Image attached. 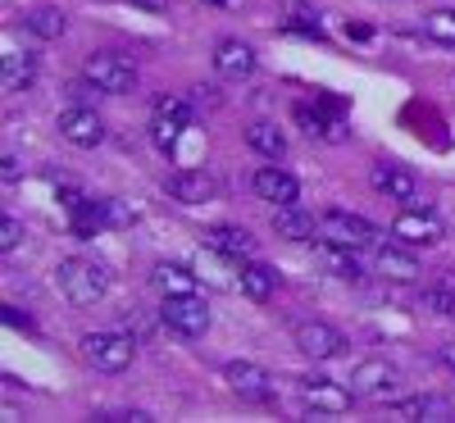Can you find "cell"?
<instances>
[{
	"instance_id": "1",
	"label": "cell",
	"mask_w": 455,
	"mask_h": 423,
	"mask_svg": "<svg viewBox=\"0 0 455 423\" xmlns=\"http://www.w3.org/2000/svg\"><path fill=\"white\" fill-rule=\"evenodd\" d=\"M55 287L73 305H96L105 296V287H109V274H105V264H96V259H64L55 268Z\"/></svg>"
},
{
	"instance_id": "2",
	"label": "cell",
	"mask_w": 455,
	"mask_h": 423,
	"mask_svg": "<svg viewBox=\"0 0 455 423\" xmlns=\"http://www.w3.org/2000/svg\"><path fill=\"white\" fill-rule=\"evenodd\" d=\"M83 73H87V83H92V87L114 92V96H124V92L137 87V64H132L128 55H114V51H96V55H87Z\"/></svg>"
},
{
	"instance_id": "3",
	"label": "cell",
	"mask_w": 455,
	"mask_h": 423,
	"mask_svg": "<svg viewBox=\"0 0 455 423\" xmlns=\"http://www.w3.org/2000/svg\"><path fill=\"white\" fill-rule=\"evenodd\" d=\"M83 355H87L96 369H105V373H119V369L132 364L137 341H132L128 332H92V337H83Z\"/></svg>"
},
{
	"instance_id": "4",
	"label": "cell",
	"mask_w": 455,
	"mask_h": 423,
	"mask_svg": "<svg viewBox=\"0 0 455 423\" xmlns=\"http://www.w3.org/2000/svg\"><path fill=\"white\" fill-rule=\"evenodd\" d=\"M319 233H323V242L351 246V251H360V246H373V242H378V227H373L369 219H360V214H347V210L323 214V219H319Z\"/></svg>"
},
{
	"instance_id": "5",
	"label": "cell",
	"mask_w": 455,
	"mask_h": 423,
	"mask_svg": "<svg viewBox=\"0 0 455 423\" xmlns=\"http://www.w3.org/2000/svg\"><path fill=\"white\" fill-rule=\"evenodd\" d=\"M164 323L178 332V337H201L210 328V305L192 296H164Z\"/></svg>"
},
{
	"instance_id": "6",
	"label": "cell",
	"mask_w": 455,
	"mask_h": 423,
	"mask_svg": "<svg viewBox=\"0 0 455 423\" xmlns=\"http://www.w3.org/2000/svg\"><path fill=\"white\" fill-rule=\"evenodd\" d=\"M296 346H300V351H306L310 360H337L341 351H347V337H341L332 323L310 319V323L296 328Z\"/></svg>"
},
{
	"instance_id": "7",
	"label": "cell",
	"mask_w": 455,
	"mask_h": 423,
	"mask_svg": "<svg viewBox=\"0 0 455 423\" xmlns=\"http://www.w3.org/2000/svg\"><path fill=\"white\" fill-rule=\"evenodd\" d=\"M300 401L319 414H347L355 396L347 387H337V382H328V378H300Z\"/></svg>"
},
{
	"instance_id": "8",
	"label": "cell",
	"mask_w": 455,
	"mask_h": 423,
	"mask_svg": "<svg viewBox=\"0 0 455 423\" xmlns=\"http://www.w3.org/2000/svg\"><path fill=\"white\" fill-rule=\"evenodd\" d=\"M60 132H64V141H73V146H100L105 124H100V114H96V109L73 105V109L60 114Z\"/></svg>"
},
{
	"instance_id": "9",
	"label": "cell",
	"mask_w": 455,
	"mask_h": 423,
	"mask_svg": "<svg viewBox=\"0 0 455 423\" xmlns=\"http://www.w3.org/2000/svg\"><path fill=\"white\" fill-rule=\"evenodd\" d=\"M355 396H369V401H387L396 392V369L383 364V360H364L355 364Z\"/></svg>"
},
{
	"instance_id": "10",
	"label": "cell",
	"mask_w": 455,
	"mask_h": 423,
	"mask_svg": "<svg viewBox=\"0 0 455 423\" xmlns=\"http://www.w3.org/2000/svg\"><path fill=\"white\" fill-rule=\"evenodd\" d=\"M373 187L383 191L387 201H414L419 196V178H414L410 169H401V164H373Z\"/></svg>"
},
{
	"instance_id": "11",
	"label": "cell",
	"mask_w": 455,
	"mask_h": 423,
	"mask_svg": "<svg viewBox=\"0 0 455 423\" xmlns=\"http://www.w3.org/2000/svg\"><path fill=\"white\" fill-rule=\"evenodd\" d=\"M392 233H396L401 242H410V246H433V242H442V223H437L433 214H424V210H405V214L392 223Z\"/></svg>"
},
{
	"instance_id": "12",
	"label": "cell",
	"mask_w": 455,
	"mask_h": 423,
	"mask_svg": "<svg viewBox=\"0 0 455 423\" xmlns=\"http://www.w3.org/2000/svg\"><path fill=\"white\" fill-rule=\"evenodd\" d=\"M255 196L274 201V205H296L300 187H296V178H291L287 169H259V173H255Z\"/></svg>"
},
{
	"instance_id": "13",
	"label": "cell",
	"mask_w": 455,
	"mask_h": 423,
	"mask_svg": "<svg viewBox=\"0 0 455 423\" xmlns=\"http://www.w3.org/2000/svg\"><path fill=\"white\" fill-rule=\"evenodd\" d=\"M169 191H173V201H182V205H205V201H214L219 182H214L210 173H196V169H187V173H173Z\"/></svg>"
},
{
	"instance_id": "14",
	"label": "cell",
	"mask_w": 455,
	"mask_h": 423,
	"mask_svg": "<svg viewBox=\"0 0 455 423\" xmlns=\"http://www.w3.org/2000/svg\"><path fill=\"white\" fill-rule=\"evenodd\" d=\"M223 373H228V382H233V392H237V396H246V401H264V396H269V373H264L259 364L233 360Z\"/></svg>"
},
{
	"instance_id": "15",
	"label": "cell",
	"mask_w": 455,
	"mask_h": 423,
	"mask_svg": "<svg viewBox=\"0 0 455 423\" xmlns=\"http://www.w3.org/2000/svg\"><path fill=\"white\" fill-rule=\"evenodd\" d=\"M214 68L223 73V78H246V73L255 68V51H251L246 42H219Z\"/></svg>"
},
{
	"instance_id": "16",
	"label": "cell",
	"mask_w": 455,
	"mask_h": 423,
	"mask_svg": "<svg viewBox=\"0 0 455 423\" xmlns=\"http://www.w3.org/2000/svg\"><path fill=\"white\" fill-rule=\"evenodd\" d=\"M205 246H210V251H219V255H237V259L255 251L251 233H246V227H233V223H219V227H210V233H205Z\"/></svg>"
},
{
	"instance_id": "17",
	"label": "cell",
	"mask_w": 455,
	"mask_h": 423,
	"mask_svg": "<svg viewBox=\"0 0 455 423\" xmlns=\"http://www.w3.org/2000/svg\"><path fill=\"white\" fill-rule=\"evenodd\" d=\"M319 264L328 268V274H337V278H364V268H360V259H355V251L351 246H337V242H323L319 246Z\"/></svg>"
},
{
	"instance_id": "18",
	"label": "cell",
	"mask_w": 455,
	"mask_h": 423,
	"mask_svg": "<svg viewBox=\"0 0 455 423\" xmlns=\"http://www.w3.org/2000/svg\"><path fill=\"white\" fill-rule=\"evenodd\" d=\"M36 83V55H5V73H0V87L5 92H28Z\"/></svg>"
},
{
	"instance_id": "19",
	"label": "cell",
	"mask_w": 455,
	"mask_h": 423,
	"mask_svg": "<svg viewBox=\"0 0 455 423\" xmlns=\"http://www.w3.org/2000/svg\"><path fill=\"white\" fill-rule=\"evenodd\" d=\"M378 268H383L387 278H396V283L419 278V259H414V255H405L401 246H378Z\"/></svg>"
},
{
	"instance_id": "20",
	"label": "cell",
	"mask_w": 455,
	"mask_h": 423,
	"mask_svg": "<svg viewBox=\"0 0 455 423\" xmlns=\"http://www.w3.org/2000/svg\"><path fill=\"white\" fill-rule=\"evenodd\" d=\"M274 233L287 237V242H306V237L315 233V219H310L306 210H296V205H283V210L274 214Z\"/></svg>"
},
{
	"instance_id": "21",
	"label": "cell",
	"mask_w": 455,
	"mask_h": 423,
	"mask_svg": "<svg viewBox=\"0 0 455 423\" xmlns=\"http://www.w3.org/2000/svg\"><path fill=\"white\" fill-rule=\"evenodd\" d=\"M246 141H251V150H259L264 160H283V150H287V137H283V128H274V124L246 128Z\"/></svg>"
},
{
	"instance_id": "22",
	"label": "cell",
	"mask_w": 455,
	"mask_h": 423,
	"mask_svg": "<svg viewBox=\"0 0 455 423\" xmlns=\"http://www.w3.org/2000/svg\"><path fill=\"white\" fill-rule=\"evenodd\" d=\"M274 287H278V274L269 264H246V274H242V291L251 296V300H269L274 296Z\"/></svg>"
},
{
	"instance_id": "23",
	"label": "cell",
	"mask_w": 455,
	"mask_h": 423,
	"mask_svg": "<svg viewBox=\"0 0 455 423\" xmlns=\"http://www.w3.org/2000/svg\"><path fill=\"white\" fill-rule=\"evenodd\" d=\"M156 287H160L164 296H192V291H196V278L187 274V268H178V264H160V268H156Z\"/></svg>"
},
{
	"instance_id": "24",
	"label": "cell",
	"mask_w": 455,
	"mask_h": 423,
	"mask_svg": "<svg viewBox=\"0 0 455 423\" xmlns=\"http://www.w3.org/2000/svg\"><path fill=\"white\" fill-rule=\"evenodd\" d=\"M401 414H410V419H451L455 410H451V401H442V396H419V401H401L396 405Z\"/></svg>"
},
{
	"instance_id": "25",
	"label": "cell",
	"mask_w": 455,
	"mask_h": 423,
	"mask_svg": "<svg viewBox=\"0 0 455 423\" xmlns=\"http://www.w3.org/2000/svg\"><path fill=\"white\" fill-rule=\"evenodd\" d=\"M28 28H32L36 36H46V42H51V36L64 32V14L51 10V5H42V10H32V14H28Z\"/></svg>"
},
{
	"instance_id": "26",
	"label": "cell",
	"mask_w": 455,
	"mask_h": 423,
	"mask_svg": "<svg viewBox=\"0 0 455 423\" xmlns=\"http://www.w3.org/2000/svg\"><path fill=\"white\" fill-rule=\"evenodd\" d=\"M424 28H428V36H433V42H442V46H455V10H433Z\"/></svg>"
},
{
	"instance_id": "27",
	"label": "cell",
	"mask_w": 455,
	"mask_h": 423,
	"mask_svg": "<svg viewBox=\"0 0 455 423\" xmlns=\"http://www.w3.org/2000/svg\"><path fill=\"white\" fill-rule=\"evenodd\" d=\"M150 137H156L160 150H173L178 137H182V124H173V119H164V114H156V124H150Z\"/></svg>"
},
{
	"instance_id": "28",
	"label": "cell",
	"mask_w": 455,
	"mask_h": 423,
	"mask_svg": "<svg viewBox=\"0 0 455 423\" xmlns=\"http://www.w3.org/2000/svg\"><path fill=\"white\" fill-rule=\"evenodd\" d=\"M160 114H164V119H173V124H182V128L196 119L192 100H182V96H164V100H160Z\"/></svg>"
},
{
	"instance_id": "29",
	"label": "cell",
	"mask_w": 455,
	"mask_h": 423,
	"mask_svg": "<svg viewBox=\"0 0 455 423\" xmlns=\"http://www.w3.org/2000/svg\"><path fill=\"white\" fill-rule=\"evenodd\" d=\"M424 305H433L437 315H455V291H446V287H433V291L424 296Z\"/></svg>"
},
{
	"instance_id": "30",
	"label": "cell",
	"mask_w": 455,
	"mask_h": 423,
	"mask_svg": "<svg viewBox=\"0 0 455 423\" xmlns=\"http://www.w3.org/2000/svg\"><path fill=\"white\" fill-rule=\"evenodd\" d=\"M19 242H23V223H19V219H5V223H0V246L14 251Z\"/></svg>"
},
{
	"instance_id": "31",
	"label": "cell",
	"mask_w": 455,
	"mask_h": 423,
	"mask_svg": "<svg viewBox=\"0 0 455 423\" xmlns=\"http://www.w3.org/2000/svg\"><path fill=\"white\" fill-rule=\"evenodd\" d=\"M105 223H119V227H124V223H132V214H128L119 201H105Z\"/></svg>"
},
{
	"instance_id": "32",
	"label": "cell",
	"mask_w": 455,
	"mask_h": 423,
	"mask_svg": "<svg viewBox=\"0 0 455 423\" xmlns=\"http://www.w3.org/2000/svg\"><path fill=\"white\" fill-rule=\"evenodd\" d=\"M0 173H5V182H14V178H19V160L5 156V160H0Z\"/></svg>"
},
{
	"instance_id": "33",
	"label": "cell",
	"mask_w": 455,
	"mask_h": 423,
	"mask_svg": "<svg viewBox=\"0 0 455 423\" xmlns=\"http://www.w3.org/2000/svg\"><path fill=\"white\" fill-rule=\"evenodd\" d=\"M192 100H196V105H219V96H214L210 87H196V96H192Z\"/></svg>"
},
{
	"instance_id": "34",
	"label": "cell",
	"mask_w": 455,
	"mask_h": 423,
	"mask_svg": "<svg viewBox=\"0 0 455 423\" xmlns=\"http://www.w3.org/2000/svg\"><path fill=\"white\" fill-rule=\"evenodd\" d=\"M442 364L455 373V341H446V346H442Z\"/></svg>"
},
{
	"instance_id": "35",
	"label": "cell",
	"mask_w": 455,
	"mask_h": 423,
	"mask_svg": "<svg viewBox=\"0 0 455 423\" xmlns=\"http://www.w3.org/2000/svg\"><path fill=\"white\" fill-rule=\"evenodd\" d=\"M137 5H146V10H164V0H137Z\"/></svg>"
},
{
	"instance_id": "36",
	"label": "cell",
	"mask_w": 455,
	"mask_h": 423,
	"mask_svg": "<svg viewBox=\"0 0 455 423\" xmlns=\"http://www.w3.org/2000/svg\"><path fill=\"white\" fill-rule=\"evenodd\" d=\"M210 5H223V0H210Z\"/></svg>"
}]
</instances>
